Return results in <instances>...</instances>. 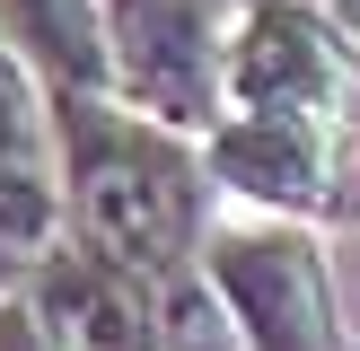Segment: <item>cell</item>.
Listing matches in <instances>:
<instances>
[{
	"instance_id": "obj_1",
	"label": "cell",
	"mask_w": 360,
	"mask_h": 351,
	"mask_svg": "<svg viewBox=\"0 0 360 351\" xmlns=\"http://www.w3.org/2000/svg\"><path fill=\"white\" fill-rule=\"evenodd\" d=\"M53 105V150H62V202L70 237L97 255L132 263L150 281H185L211 237V167L202 140L176 123L132 114L123 97H44Z\"/></svg>"
},
{
	"instance_id": "obj_2",
	"label": "cell",
	"mask_w": 360,
	"mask_h": 351,
	"mask_svg": "<svg viewBox=\"0 0 360 351\" xmlns=\"http://www.w3.org/2000/svg\"><path fill=\"white\" fill-rule=\"evenodd\" d=\"M193 272L220 298L238 351H360L352 325H343V290H334L326 237L308 220L220 211Z\"/></svg>"
},
{
	"instance_id": "obj_3",
	"label": "cell",
	"mask_w": 360,
	"mask_h": 351,
	"mask_svg": "<svg viewBox=\"0 0 360 351\" xmlns=\"http://www.w3.org/2000/svg\"><path fill=\"white\" fill-rule=\"evenodd\" d=\"M202 167L229 211L273 220H360V123L343 114H220L202 132Z\"/></svg>"
},
{
	"instance_id": "obj_4",
	"label": "cell",
	"mask_w": 360,
	"mask_h": 351,
	"mask_svg": "<svg viewBox=\"0 0 360 351\" xmlns=\"http://www.w3.org/2000/svg\"><path fill=\"white\" fill-rule=\"evenodd\" d=\"M229 35H238V0H105L115 97L202 140L229 114Z\"/></svg>"
},
{
	"instance_id": "obj_5",
	"label": "cell",
	"mask_w": 360,
	"mask_h": 351,
	"mask_svg": "<svg viewBox=\"0 0 360 351\" xmlns=\"http://www.w3.org/2000/svg\"><path fill=\"white\" fill-rule=\"evenodd\" d=\"M229 114H343V123H360V27L308 9V0L238 9Z\"/></svg>"
},
{
	"instance_id": "obj_6",
	"label": "cell",
	"mask_w": 360,
	"mask_h": 351,
	"mask_svg": "<svg viewBox=\"0 0 360 351\" xmlns=\"http://www.w3.org/2000/svg\"><path fill=\"white\" fill-rule=\"evenodd\" d=\"M167 290L176 281H150L132 263L97 255L88 237H62L18 298L53 351H167Z\"/></svg>"
},
{
	"instance_id": "obj_7",
	"label": "cell",
	"mask_w": 360,
	"mask_h": 351,
	"mask_svg": "<svg viewBox=\"0 0 360 351\" xmlns=\"http://www.w3.org/2000/svg\"><path fill=\"white\" fill-rule=\"evenodd\" d=\"M70 237L62 202V150H53V105L35 70L0 44V298L27 290V272Z\"/></svg>"
},
{
	"instance_id": "obj_8",
	"label": "cell",
	"mask_w": 360,
	"mask_h": 351,
	"mask_svg": "<svg viewBox=\"0 0 360 351\" xmlns=\"http://www.w3.org/2000/svg\"><path fill=\"white\" fill-rule=\"evenodd\" d=\"M0 44L35 70L44 97H115L105 0H0Z\"/></svg>"
},
{
	"instance_id": "obj_9",
	"label": "cell",
	"mask_w": 360,
	"mask_h": 351,
	"mask_svg": "<svg viewBox=\"0 0 360 351\" xmlns=\"http://www.w3.org/2000/svg\"><path fill=\"white\" fill-rule=\"evenodd\" d=\"M167 351H238V333H229L220 298L202 290V272H185L167 290Z\"/></svg>"
},
{
	"instance_id": "obj_10",
	"label": "cell",
	"mask_w": 360,
	"mask_h": 351,
	"mask_svg": "<svg viewBox=\"0 0 360 351\" xmlns=\"http://www.w3.org/2000/svg\"><path fill=\"white\" fill-rule=\"evenodd\" d=\"M0 351H53L44 325L27 316V298H0Z\"/></svg>"
},
{
	"instance_id": "obj_11",
	"label": "cell",
	"mask_w": 360,
	"mask_h": 351,
	"mask_svg": "<svg viewBox=\"0 0 360 351\" xmlns=\"http://www.w3.org/2000/svg\"><path fill=\"white\" fill-rule=\"evenodd\" d=\"M238 9H255V0H238ZM308 9H326V18H343V27H360V0H308Z\"/></svg>"
}]
</instances>
